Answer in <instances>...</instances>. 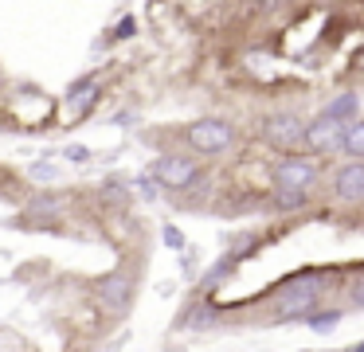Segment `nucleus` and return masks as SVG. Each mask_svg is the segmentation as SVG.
<instances>
[{"instance_id":"9","label":"nucleus","mask_w":364,"mask_h":352,"mask_svg":"<svg viewBox=\"0 0 364 352\" xmlns=\"http://www.w3.org/2000/svg\"><path fill=\"white\" fill-rule=\"evenodd\" d=\"M333 192H337L341 200H364V164L360 161L345 164V169L333 176Z\"/></svg>"},{"instance_id":"10","label":"nucleus","mask_w":364,"mask_h":352,"mask_svg":"<svg viewBox=\"0 0 364 352\" xmlns=\"http://www.w3.org/2000/svg\"><path fill=\"white\" fill-rule=\"evenodd\" d=\"M356 106H360L356 94H341V98H333L329 106H325V114L337 117V122H348V117H356Z\"/></svg>"},{"instance_id":"18","label":"nucleus","mask_w":364,"mask_h":352,"mask_svg":"<svg viewBox=\"0 0 364 352\" xmlns=\"http://www.w3.org/2000/svg\"><path fill=\"white\" fill-rule=\"evenodd\" d=\"M348 297H353L356 305H364V278H360V282H353V289H348Z\"/></svg>"},{"instance_id":"12","label":"nucleus","mask_w":364,"mask_h":352,"mask_svg":"<svg viewBox=\"0 0 364 352\" xmlns=\"http://www.w3.org/2000/svg\"><path fill=\"white\" fill-rule=\"evenodd\" d=\"M341 149H345L348 156H364V122H348V129H345V141H341Z\"/></svg>"},{"instance_id":"2","label":"nucleus","mask_w":364,"mask_h":352,"mask_svg":"<svg viewBox=\"0 0 364 352\" xmlns=\"http://www.w3.org/2000/svg\"><path fill=\"white\" fill-rule=\"evenodd\" d=\"M188 141L200 153H223V149L235 145V125L220 122V117H208V122H196L188 129Z\"/></svg>"},{"instance_id":"17","label":"nucleus","mask_w":364,"mask_h":352,"mask_svg":"<svg viewBox=\"0 0 364 352\" xmlns=\"http://www.w3.org/2000/svg\"><path fill=\"white\" fill-rule=\"evenodd\" d=\"M63 156H71V161H87V156H90V149H82V145H71Z\"/></svg>"},{"instance_id":"6","label":"nucleus","mask_w":364,"mask_h":352,"mask_svg":"<svg viewBox=\"0 0 364 352\" xmlns=\"http://www.w3.org/2000/svg\"><path fill=\"white\" fill-rule=\"evenodd\" d=\"M306 129H309V125H301L294 114H274L267 122V141H270V145H278V149H294V145L306 141Z\"/></svg>"},{"instance_id":"3","label":"nucleus","mask_w":364,"mask_h":352,"mask_svg":"<svg viewBox=\"0 0 364 352\" xmlns=\"http://www.w3.org/2000/svg\"><path fill=\"white\" fill-rule=\"evenodd\" d=\"M153 176L165 188H188L192 180L200 176V164L192 161V156H161V161L153 164Z\"/></svg>"},{"instance_id":"8","label":"nucleus","mask_w":364,"mask_h":352,"mask_svg":"<svg viewBox=\"0 0 364 352\" xmlns=\"http://www.w3.org/2000/svg\"><path fill=\"white\" fill-rule=\"evenodd\" d=\"M129 294H134V278H129L126 270L110 274V278L98 286V297H102L106 309H126V305H129Z\"/></svg>"},{"instance_id":"13","label":"nucleus","mask_w":364,"mask_h":352,"mask_svg":"<svg viewBox=\"0 0 364 352\" xmlns=\"http://www.w3.org/2000/svg\"><path fill=\"white\" fill-rule=\"evenodd\" d=\"M192 317H184V325H196V329H204V325H212L215 321V309L212 305H200V309H188Z\"/></svg>"},{"instance_id":"16","label":"nucleus","mask_w":364,"mask_h":352,"mask_svg":"<svg viewBox=\"0 0 364 352\" xmlns=\"http://www.w3.org/2000/svg\"><path fill=\"white\" fill-rule=\"evenodd\" d=\"M165 242L168 247H184V235L176 231V227H165Z\"/></svg>"},{"instance_id":"14","label":"nucleus","mask_w":364,"mask_h":352,"mask_svg":"<svg viewBox=\"0 0 364 352\" xmlns=\"http://www.w3.org/2000/svg\"><path fill=\"white\" fill-rule=\"evenodd\" d=\"M341 321V313L337 309H325V313H317V317H309V325L317 329V333H321V329H333Z\"/></svg>"},{"instance_id":"20","label":"nucleus","mask_w":364,"mask_h":352,"mask_svg":"<svg viewBox=\"0 0 364 352\" xmlns=\"http://www.w3.org/2000/svg\"><path fill=\"white\" fill-rule=\"evenodd\" d=\"M353 352H364V344H356V348H353Z\"/></svg>"},{"instance_id":"5","label":"nucleus","mask_w":364,"mask_h":352,"mask_svg":"<svg viewBox=\"0 0 364 352\" xmlns=\"http://www.w3.org/2000/svg\"><path fill=\"white\" fill-rule=\"evenodd\" d=\"M317 180V164L301 161V156H282L274 164V184L278 188H309Z\"/></svg>"},{"instance_id":"11","label":"nucleus","mask_w":364,"mask_h":352,"mask_svg":"<svg viewBox=\"0 0 364 352\" xmlns=\"http://www.w3.org/2000/svg\"><path fill=\"white\" fill-rule=\"evenodd\" d=\"M306 188H274V203L282 211H294V208H306Z\"/></svg>"},{"instance_id":"1","label":"nucleus","mask_w":364,"mask_h":352,"mask_svg":"<svg viewBox=\"0 0 364 352\" xmlns=\"http://www.w3.org/2000/svg\"><path fill=\"white\" fill-rule=\"evenodd\" d=\"M325 282L317 274H301V278H290L282 289H278V305L274 313L278 317H306L309 309L317 305V294H321Z\"/></svg>"},{"instance_id":"19","label":"nucleus","mask_w":364,"mask_h":352,"mask_svg":"<svg viewBox=\"0 0 364 352\" xmlns=\"http://www.w3.org/2000/svg\"><path fill=\"white\" fill-rule=\"evenodd\" d=\"M118 36L126 39V36H134V20H122V28H118Z\"/></svg>"},{"instance_id":"7","label":"nucleus","mask_w":364,"mask_h":352,"mask_svg":"<svg viewBox=\"0 0 364 352\" xmlns=\"http://www.w3.org/2000/svg\"><path fill=\"white\" fill-rule=\"evenodd\" d=\"M98 90H102V78H98V75L79 78V82L71 86V94H67V114H71V117L90 114V106L98 102Z\"/></svg>"},{"instance_id":"15","label":"nucleus","mask_w":364,"mask_h":352,"mask_svg":"<svg viewBox=\"0 0 364 352\" xmlns=\"http://www.w3.org/2000/svg\"><path fill=\"white\" fill-rule=\"evenodd\" d=\"M28 211H32V215H40V211H59V200H36Z\"/></svg>"},{"instance_id":"4","label":"nucleus","mask_w":364,"mask_h":352,"mask_svg":"<svg viewBox=\"0 0 364 352\" xmlns=\"http://www.w3.org/2000/svg\"><path fill=\"white\" fill-rule=\"evenodd\" d=\"M345 129H348V122H337V117L321 114L317 122H309L306 145L314 149V153H329V149H341V141H345Z\"/></svg>"}]
</instances>
